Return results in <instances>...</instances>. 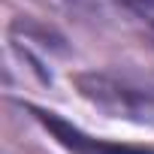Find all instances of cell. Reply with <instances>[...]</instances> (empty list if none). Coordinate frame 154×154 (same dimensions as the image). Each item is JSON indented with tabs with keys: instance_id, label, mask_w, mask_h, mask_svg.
I'll return each instance as SVG.
<instances>
[{
	"instance_id": "1",
	"label": "cell",
	"mask_w": 154,
	"mask_h": 154,
	"mask_svg": "<svg viewBox=\"0 0 154 154\" xmlns=\"http://www.w3.org/2000/svg\"><path fill=\"white\" fill-rule=\"evenodd\" d=\"M72 82L85 100H91L103 112L136 124H154V88L115 79L106 72H79Z\"/></svg>"
},
{
	"instance_id": "3",
	"label": "cell",
	"mask_w": 154,
	"mask_h": 154,
	"mask_svg": "<svg viewBox=\"0 0 154 154\" xmlns=\"http://www.w3.org/2000/svg\"><path fill=\"white\" fill-rule=\"evenodd\" d=\"M145 24H148V27H151V30H154V15H151V18H148V21H145Z\"/></svg>"
},
{
	"instance_id": "2",
	"label": "cell",
	"mask_w": 154,
	"mask_h": 154,
	"mask_svg": "<svg viewBox=\"0 0 154 154\" xmlns=\"http://www.w3.org/2000/svg\"><path fill=\"white\" fill-rule=\"evenodd\" d=\"M36 121L51 133V139L57 145H63L66 151L72 154H154V148H139V145H121V142H106V139H97V136H88L85 130H79L75 124L63 121L60 115L54 112H45L39 106H27Z\"/></svg>"
}]
</instances>
